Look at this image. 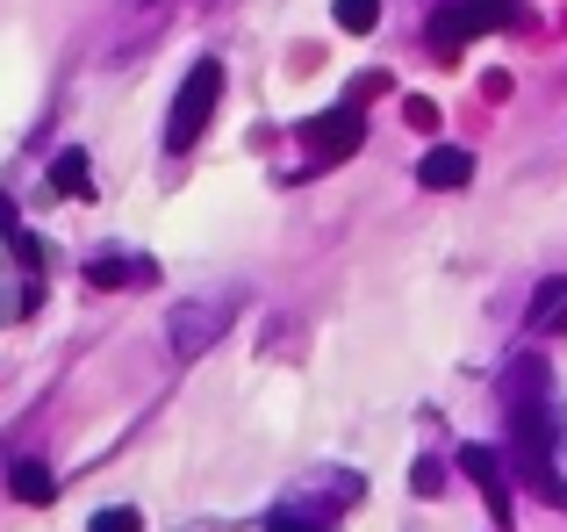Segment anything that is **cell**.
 <instances>
[{
	"label": "cell",
	"instance_id": "obj_13",
	"mask_svg": "<svg viewBox=\"0 0 567 532\" xmlns=\"http://www.w3.org/2000/svg\"><path fill=\"white\" fill-rule=\"evenodd\" d=\"M137 525H144L137 511H130V504H115V511H101V519L86 525V532H137Z\"/></svg>",
	"mask_w": 567,
	"mask_h": 532
},
{
	"label": "cell",
	"instance_id": "obj_1",
	"mask_svg": "<svg viewBox=\"0 0 567 532\" xmlns=\"http://www.w3.org/2000/svg\"><path fill=\"white\" fill-rule=\"evenodd\" d=\"M216 101H223V65L216 58H194L181 94H173V115H166V152H187V144L202 137L208 115H216Z\"/></svg>",
	"mask_w": 567,
	"mask_h": 532
},
{
	"label": "cell",
	"instance_id": "obj_7",
	"mask_svg": "<svg viewBox=\"0 0 567 532\" xmlns=\"http://www.w3.org/2000/svg\"><path fill=\"white\" fill-rule=\"evenodd\" d=\"M8 490L22 497V504H51L58 482H51V468H43V461H14V468H8Z\"/></svg>",
	"mask_w": 567,
	"mask_h": 532
},
{
	"label": "cell",
	"instance_id": "obj_6",
	"mask_svg": "<svg viewBox=\"0 0 567 532\" xmlns=\"http://www.w3.org/2000/svg\"><path fill=\"white\" fill-rule=\"evenodd\" d=\"M230 317V309L223 303H202V309H181V317H173V352H202L208 338H216V324Z\"/></svg>",
	"mask_w": 567,
	"mask_h": 532
},
{
	"label": "cell",
	"instance_id": "obj_5",
	"mask_svg": "<svg viewBox=\"0 0 567 532\" xmlns=\"http://www.w3.org/2000/svg\"><path fill=\"white\" fill-rule=\"evenodd\" d=\"M416 181H424L431 195H453V187H467V181H474V158L460 152V144H431L424 166H416Z\"/></svg>",
	"mask_w": 567,
	"mask_h": 532
},
{
	"label": "cell",
	"instance_id": "obj_4",
	"mask_svg": "<svg viewBox=\"0 0 567 532\" xmlns=\"http://www.w3.org/2000/svg\"><path fill=\"white\" fill-rule=\"evenodd\" d=\"M460 475L488 497V519L511 525V475H503V453L496 447H460Z\"/></svg>",
	"mask_w": 567,
	"mask_h": 532
},
{
	"label": "cell",
	"instance_id": "obj_12",
	"mask_svg": "<svg viewBox=\"0 0 567 532\" xmlns=\"http://www.w3.org/2000/svg\"><path fill=\"white\" fill-rule=\"evenodd\" d=\"M86 280H94V288H115V280H144V274H137V259H94Z\"/></svg>",
	"mask_w": 567,
	"mask_h": 532
},
{
	"label": "cell",
	"instance_id": "obj_8",
	"mask_svg": "<svg viewBox=\"0 0 567 532\" xmlns=\"http://www.w3.org/2000/svg\"><path fill=\"white\" fill-rule=\"evenodd\" d=\"M532 331H567V274L532 295Z\"/></svg>",
	"mask_w": 567,
	"mask_h": 532
},
{
	"label": "cell",
	"instance_id": "obj_10",
	"mask_svg": "<svg viewBox=\"0 0 567 532\" xmlns=\"http://www.w3.org/2000/svg\"><path fill=\"white\" fill-rule=\"evenodd\" d=\"M266 532H331V525H323V519H309V504L295 497V504H280L274 519H266Z\"/></svg>",
	"mask_w": 567,
	"mask_h": 532
},
{
	"label": "cell",
	"instance_id": "obj_3",
	"mask_svg": "<svg viewBox=\"0 0 567 532\" xmlns=\"http://www.w3.org/2000/svg\"><path fill=\"white\" fill-rule=\"evenodd\" d=\"M302 144L317 158H352L367 144V115L352 109V101H338V109H323V115H309V123H302Z\"/></svg>",
	"mask_w": 567,
	"mask_h": 532
},
{
	"label": "cell",
	"instance_id": "obj_11",
	"mask_svg": "<svg viewBox=\"0 0 567 532\" xmlns=\"http://www.w3.org/2000/svg\"><path fill=\"white\" fill-rule=\"evenodd\" d=\"M374 22H381V0H338V29H352V37H367Z\"/></svg>",
	"mask_w": 567,
	"mask_h": 532
},
{
	"label": "cell",
	"instance_id": "obj_9",
	"mask_svg": "<svg viewBox=\"0 0 567 532\" xmlns=\"http://www.w3.org/2000/svg\"><path fill=\"white\" fill-rule=\"evenodd\" d=\"M51 187H58V195H86V152H58Z\"/></svg>",
	"mask_w": 567,
	"mask_h": 532
},
{
	"label": "cell",
	"instance_id": "obj_2",
	"mask_svg": "<svg viewBox=\"0 0 567 532\" xmlns=\"http://www.w3.org/2000/svg\"><path fill=\"white\" fill-rule=\"evenodd\" d=\"M503 22H517V0H445V8L431 14V51L453 58L460 43L488 37V29H503Z\"/></svg>",
	"mask_w": 567,
	"mask_h": 532
}]
</instances>
